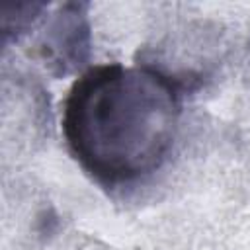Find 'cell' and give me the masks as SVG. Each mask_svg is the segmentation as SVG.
I'll return each mask as SVG.
<instances>
[{
  "label": "cell",
  "mask_w": 250,
  "mask_h": 250,
  "mask_svg": "<svg viewBox=\"0 0 250 250\" xmlns=\"http://www.w3.org/2000/svg\"><path fill=\"white\" fill-rule=\"evenodd\" d=\"M180 115V88L166 72L109 62L86 70L70 86L62 104V135L92 178L123 186L166 162Z\"/></svg>",
  "instance_id": "1"
}]
</instances>
